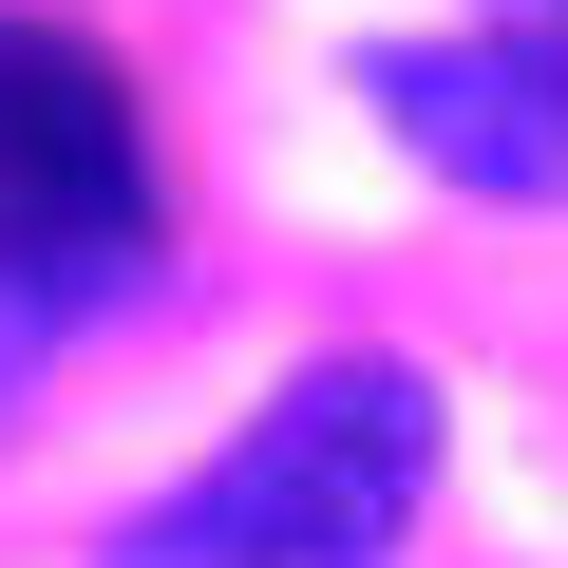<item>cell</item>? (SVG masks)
I'll use <instances>...</instances> for the list:
<instances>
[{"label":"cell","instance_id":"4","mask_svg":"<svg viewBox=\"0 0 568 568\" xmlns=\"http://www.w3.org/2000/svg\"><path fill=\"white\" fill-rule=\"evenodd\" d=\"M511 20H568V0H511Z\"/></svg>","mask_w":568,"mask_h":568},{"label":"cell","instance_id":"3","mask_svg":"<svg viewBox=\"0 0 568 568\" xmlns=\"http://www.w3.org/2000/svg\"><path fill=\"white\" fill-rule=\"evenodd\" d=\"M361 95L398 114L417 171L493 209H568V20H474V39H379Z\"/></svg>","mask_w":568,"mask_h":568},{"label":"cell","instance_id":"2","mask_svg":"<svg viewBox=\"0 0 568 568\" xmlns=\"http://www.w3.org/2000/svg\"><path fill=\"white\" fill-rule=\"evenodd\" d=\"M152 133H133V77L77 39V20H0V342H39L77 304L152 265Z\"/></svg>","mask_w":568,"mask_h":568},{"label":"cell","instance_id":"1","mask_svg":"<svg viewBox=\"0 0 568 568\" xmlns=\"http://www.w3.org/2000/svg\"><path fill=\"white\" fill-rule=\"evenodd\" d=\"M436 493V379L417 361H304L171 511L114 530V568H398Z\"/></svg>","mask_w":568,"mask_h":568}]
</instances>
